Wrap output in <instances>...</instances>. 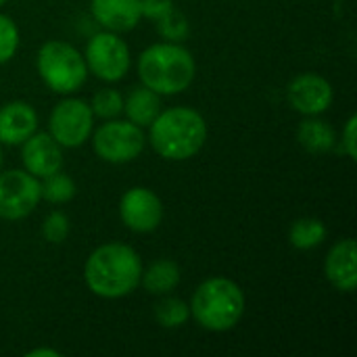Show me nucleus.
<instances>
[{
  "label": "nucleus",
  "mask_w": 357,
  "mask_h": 357,
  "mask_svg": "<svg viewBox=\"0 0 357 357\" xmlns=\"http://www.w3.org/2000/svg\"><path fill=\"white\" fill-rule=\"evenodd\" d=\"M326 278L343 293H354L357 284V251L354 238L339 241L326 255Z\"/></svg>",
  "instance_id": "13"
},
{
  "label": "nucleus",
  "mask_w": 357,
  "mask_h": 357,
  "mask_svg": "<svg viewBox=\"0 0 357 357\" xmlns=\"http://www.w3.org/2000/svg\"><path fill=\"white\" fill-rule=\"evenodd\" d=\"M19 46V29L10 17L0 15V65L10 61Z\"/></svg>",
  "instance_id": "24"
},
{
  "label": "nucleus",
  "mask_w": 357,
  "mask_h": 357,
  "mask_svg": "<svg viewBox=\"0 0 357 357\" xmlns=\"http://www.w3.org/2000/svg\"><path fill=\"white\" fill-rule=\"evenodd\" d=\"M155 318L163 328H180L190 318V305L178 297H165L155 305Z\"/></svg>",
  "instance_id": "20"
},
{
  "label": "nucleus",
  "mask_w": 357,
  "mask_h": 357,
  "mask_svg": "<svg viewBox=\"0 0 357 357\" xmlns=\"http://www.w3.org/2000/svg\"><path fill=\"white\" fill-rule=\"evenodd\" d=\"M190 314L207 331H230L245 314V295L234 280L209 278L197 287L190 301Z\"/></svg>",
  "instance_id": "4"
},
{
  "label": "nucleus",
  "mask_w": 357,
  "mask_h": 357,
  "mask_svg": "<svg viewBox=\"0 0 357 357\" xmlns=\"http://www.w3.org/2000/svg\"><path fill=\"white\" fill-rule=\"evenodd\" d=\"M38 73L44 84L56 94L79 90L88 77L84 56L67 42L50 40L38 50Z\"/></svg>",
  "instance_id": "5"
},
{
  "label": "nucleus",
  "mask_w": 357,
  "mask_h": 357,
  "mask_svg": "<svg viewBox=\"0 0 357 357\" xmlns=\"http://www.w3.org/2000/svg\"><path fill=\"white\" fill-rule=\"evenodd\" d=\"M40 182L23 169L0 174V218L17 222L27 218L40 203Z\"/></svg>",
  "instance_id": "9"
},
{
  "label": "nucleus",
  "mask_w": 357,
  "mask_h": 357,
  "mask_svg": "<svg viewBox=\"0 0 357 357\" xmlns=\"http://www.w3.org/2000/svg\"><path fill=\"white\" fill-rule=\"evenodd\" d=\"M27 357H61V354L54 349H33L27 354Z\"/></svg>",
  "instance_id": "28"
},
{
  "label": "nucleus",
  "mask_w": 357,
  "mask_h": 357,
  "mask_svg": "<svg viewBox=\"0 0 357 357\" xmlns=\"http://www.w3.org/2000/svg\"><path fill=\"white\" fill-rule=\"evenodd\" d=\"M0 167H2V151H0Z\"/></svg>",
  "instance_id": "29"
},
{
  "label": "nucleus",
  "mask_w": 357,
  "mask_h": 357,
  "mask_svg": "<svg viewBox=\"0 0 357 357\" xmlns=\"http://www.w3.org/2000/svg\"><path fill=\"white\" fill-rule=\"evenodd\" d=\"M90 10L92 17L113 33L134 29L142 17L140 0H92Z\"/></svg>",
  "instance_id": "15"
},
{
  "label": "nucleus",
  "mask_w": 357,
  "mask_h": 357,
  "mask_svg": "<svg viewBox=\"0 0 357 357\" xmlns=\"http://www.w3.org/2000/svg\"><path fill=\"white\" fill-rule=\"evenodd\" d=\"M142 128L132 121L111 119L94 132V151L107 163H130L144 149Z\"/></svg>",
  "instance_id": "6"
},
{
  "label": "nucleus",
  "mask_w": 357,
  "mask_h": 357,
  "mask_svg": "<svg viewBox=\"0 0 357 357\" xmlns=\"http://www.w3.org/2000/svg\"><path fill=\"white\" fill-rule=\"evenodd\" d=\"M157 29L161 38H165L167 42H182L190 33V25L186 17L176 8H169L163 17L157 19Z\"/></svg>",
  "instance_id": "22"
},
{
  "label": "nucleus",
  "mask_w": 357,
  "mask_h": 357,
  "mask_svg": "<svg viewBox=\"0 0 357 357\" xmlns=\"http://www.w3.org/2000/svg\"><path fill=\"white\" fill-rule=\"evenodd\" d=\"M94 126V113L90 105L82 98H65L61 100L48 119V134L67 149H77L82 146Z\"/></svg>",
  "instance_id": "7"
},
{
  "label": "nucleus",
  "mask_w": 357,
  "mask_h": 357,
  "mask_svg": "<svg viewBox=\"0 0 357 357\" xmlns=\"http://www.w3.org/2000/svg\"><path fill=\"white\" fill-rule=\"evenodd\" d=\"M326 238V226L316 218H301L291 226L289 241L295 249L307 251L318 247Z\"/></svg>",
  "instance_id": "19"
},
{
  "label": "nucleus",
  "mask_w": 357,
  "mask_h": 357,
  "mask_svg": "<svg viewBox=\"0 0 357 357\" xmlns=\"http://www.w3.org/2000/svg\"><path fill=\"white\" fill-rule=\"evenodd\" d=\"M287 96L291 107L307 117L320 115L331 109L335 98L331 82L318 73H301L293 77L287 88Z\"/></svg>",
  "instance_id": "11"
},
{
  "label": "nucleus",
  "mask_w": 357,
  "mask_h": 357,
  "mask_svg": "<svg viewBox=\"0 0 357 357\" xmlns=\"http://www.w3.org/2000/svg\"><path fill=\"white\" fill-rule=\"evenodd\" d=\"M142 278V261L138 253L121 243L98 247L84 266L88 289L102 299H119L130 295Z\"/></svg>",
  "instance_id": "1"
},
{
  "label": "nucleus",
  "mask_w": 357,
  "mask_h": 357,
  "mask_svg": "<svg viewBox=\"0 0 357 357\" xmlns=\"http://www.w3.org/2000/svg\"><path fill=\"white\" fill-rule=\"evenodd\" d=\"M140 280L151 295H167L180 284V268L169 259H159L142 272Z\"/></svg>",
  "instance_id": "18"
},
{
  "label": "nucleus",
  "mask_w": 357,
  "mask_h": 357,
  "mask_svg": "<svg viewBox=\"0 0 357 357\" xmlns=\"http://www.w3.org/2000/svg\"><path fill=\"white\" fill-rule=\"evenodd\" d=\"M4 2H6V0H0V6H2V4H4Z\"/></svg>",
  "instance_id": "30"
},
{
  "label": "nucleus",
  "mask_w": 357,
  "mask_h": 357,
  "mask_svg": "<svg viewBox=\"0 0 357 357\" xmlns=\"http://www.w3.org/2000/svg\"><path fill=\"white\" fill-rule=\"evenodd\" d=\"M38 128V113L23 100H13L0 109V142L23 144Z\"/></svg>",
  "instance_id": "14"
},
{
  "label": "nucleus",
  "mask_w": 357,
  "mask_h": 357,
  "mask_svg": "<svg viewBox=\"0 0 357 357\" xmlns=\"http://www.w3.org/2000/svg\"><path fill=\"white\" fill-rule=\"evenodd\" d=\"M86 67L102 82H119L130 69V48L113 31L92 36L84 54Z\"/></svg>",
  "instance_id": "8"
},
{
  "label": "nucleus",
  "mask_w": 357,
  "mask_h": 357,
  "mask_svg": "<svg viewBox=\"0 0 357 357\" xmlns=\"http://www.w3.org/2000/svg\"><path fill=\"white\" fill-rule=\"evenodd\" d=\"M169 8H174V0H140L142 17H149L153 21L163 17Z\"/></svg>",
  "instance_id": "26"
},
{
  "label": "nucleus",
  "mask_w": 357,
  "mask_h": 357,
  "mask_svg": "<svg viewBox=\"0 0 357 357\" xmlns=\"http://www.w3.org/2000/svg\"><path fill=\"white\" fill-rule=\"evenodd\" d=\"M40 195L52 205L67 203L75 197V184L67 174L54 172L44 178V184H40Z\"/></svg>",
  "instance_id": "21"
},
{
  "label": "nucleus",
  "mask_w": 357,
  "mask_h": 357,
  "mask_svg": "<svg viewBox=\"0 0 357 357\" xmlns=\"http://www.w3.org/2000/svg\"><path fill=\"white\" fill-rule=\"evenodd\" d=\"M119 215H121V222L130 230L144 234V232H153L161 224L163 205H161V199L153 190L136 186V188H130L121 197Z\"/></svg>",
  "instance_id": "10"
},
{
  "label": "nucleus",
  "mask_w": 357,
  "mask_h": 357,
  "mask_svg": "<svg viewBox=\"0 0 357 357\" xmlns=\"http://www.w3.org/2000/svg\"><path fill=\"white\" fill-rule=\"evenodd\" d=\"M63 146L46 132H33L21 151L23 167L36 178H46L63 167Z\"/></svg>",
  "instance_id": "12"
},
{
  "label": "nucleus",
  "mask_w": 357,
  "mask_h": 357,
  "mask_svg": "<svg viewBox=\"0 0 357 357\" xmlns=\"http://www.w3.org/2000/svg\"><path fill=\"white\" fill-rule=\"evenodd\" d=\"M123 111L132 123L144 128V126H151L155 117L161 113V98L157 92H153L146 86L134 88L123 102Z\"/></svg>",
  "instance_id": "16"
},
{
  "label": "nucleus",
  "mask_w": 357,
  "mask_h": 357,
  "mask_svg": "<svg viewBox=\"0 0 357 357\" xmlns=\"http://www.w3.org/2000/svg\"><path fill=\"white\" fill-rule=\"evenodd\" d=\"M197 73L192 54L178 42L149 46L138 59V75L142 86L157 94L184 92Z\"/></svg>",
  "instance_id": "3"
},
{
  "label": "nucleus",
  "mask_w": 357,
  "mask_h": 357,
  "mask_svg": "<svg viewBox=\"0 0 357 357\" xmlns=\"http://www.w3.org/2000/svg\"><path fill=\"white\" fill-rule=\"evenodd\" d=\"M356 128H357V117L356 115H351L349 119H347V126H345V130H343V140H341V146H343V151L347 153V157L349 159H357V140H356Z\"/></svg>",
  "instance_id": "27"
},
{
  "label": "nucleus",
  "mask_w": 357,
  "mask_h": 357,
  "mask_svg": "<svg viewBox=\"0 0 357 357\" xmlns=\"http://www.w3.org/2000/svg\"><path fill=\"white\" fill-rule=\"evenodd\" d=\"M207 140L203 115L188 107H174L151 123V144L167 161H186L195 157Z\"/></svg>",
  "instance_id": "2"
},
{
  "label": "nucleus",
  "mask_w": 357,
  "mask_h": 357,
  "mask_svg": "<svg viewBox=\"0 0 357 357\" xmlns=\"http://www.w3.org/2000/svg\"><path fill=\"white\" fill-rule=\"evenodd\" d=\"M297 138H299V144L305 151L316 153V155L328 153L337 144V134H335L333 126L322 121V119H316V115H312V119H305L299 126Z\"/></svg>",
  "instance_id": "17"
},
{
  "label": "nucleus",
  "mask_w": 357,
  "mask_h": 357,
  "mask_svg": "<svg viewBox=\"0 0 357 357\" xmlns=\"http://www.w3.org/2000/svg\"><path fill=\"white\" fill-rule=\"evenodd\" d=\"M42 234L48 243L59 245L69 236V218L63 211H52L42 224Z\"/></svg>",
  "instance_id": "25"
},
{
  "label": "nucleus",
  "mask_w": 357,
  "mask_h": 357,
  "mask_svg": "<svg viewBox=\"0 0 357 357\" xmlns=\"http://www.w3.org/2000/svg\"><path fill=\"white\" fill-rule=\"evenodd\" d=\"M90 109L100 119H113V117H117L123 111V96L117 90H113V88L98 90L94 94V98H92Z\"/></svg>",
  "instance_id": "23"
}]
</instances>
